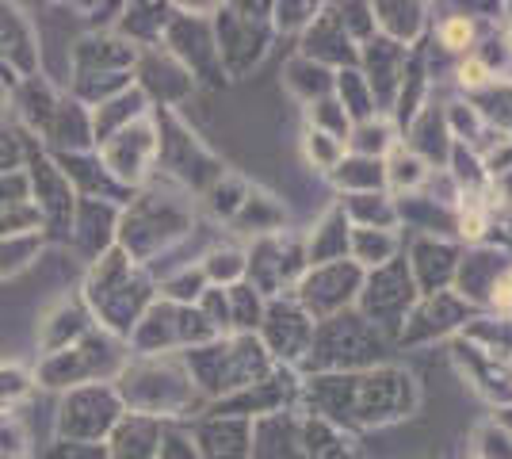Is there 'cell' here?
<instances>
[{
    "label": "cell",
    "mask_w": 512,
    "mask_h": 459,
    "mask_svg": "<svg viewBox=\"0 0 512 459\" xmlns=\"http://www.w3.org/2000/svg\"><path fill=\"white\" fill-rule=\"evenodd\" d=\"M115 417V398L107 391H77L62 406V433L69 437H100Z\"/></svg>",
    "instance_id": "1"
},
{
    "label": "cell",
    "mask_w": 512,
    "mask_h": 459,
    "mask_svg": "<svg viewBox=\"0 0 512 459\" xmlns=\"http://www.w3.org/2000/svg\"><path fill=\"white\" fill-rule=\"evenodd\" d=\"M35 184L43 188V207L54 222H69V211H73V196H69V180H65L54 165L46 161H35Z\"/></svg>",
    "instance_id": "2"
},
{
    "label": "cell",
    "mask_w": 512,
    "mask_h": 459,
    "mask_svg": "<svg viewBox=\"0 0 512 459\" xmlns=\"http://www.w3.org/2000/svg\"><path fill=\"white\" fill-rule=\"evenodd\" d=\"M142 425H123V433L115 437V459H146L150 456V444L138 440Z\"/></svg>",
    "instance_id": "3"
},
{
    "label": "cell",
    "mask_w": 512,
    "mask_h": 459,
    "mask_svg": "<svg viewBox=\"0 0 512 459\" xmlns=\"http://www.w3.org/2000/svg\"><path fill=\"white\" fill-rule=\"evenodd\" d=\"M444 46H451V50H459V46H467L470 43V23L463 20V16H455V20L444 23Z\"/></svg>",
    "instance_id": "4"
},
{
    "label": "cell",
    "mask_w": 512,
    "mask_h": 459,
    "mask_svg": "<svg viewBox=\"0 0 512 459\" xmlns=\"http://www.w3.org/2000/svg\"><path fill=\"white\" fill-rule=\"evenodd\" d=\"M27 391V375L20 368H0V398H16Z\"/></svg>",
    "instance_id": "5"
},
{
    "label": "cell",
    "mask_w": 512,
    "mask_h": 459,
    "mask_svg": "<svg viewBox=\"0 0 512 459\" xmlns=\"http://www.w3.org/2000/svg\"><path fill=\"white\" fill-rule=\"evenodd\" d=\"M8 448H20V429H16V421L0 414V452H8Z\"/></svg>",
    "instance_id": "6"
},
{
    "label": "cell",
    "mask_w": 512,
    "mask_h": 459,
    "mask_svg": "<svg viewBox=\"0 0 512 459\" xmlns=\"http://www.w3.org/2000/svg\"><path fill=\"white\" fill-rule=\"evenodd\" d=\"M54 459H104L96 448H85V444H62L58 452H54Z\"/></svg>",
    "instance_id": "7"
},
{
    "label": "cell",
    "mask_w": 512,
    "mask_h": 459,
    "mask_svg": "<svg viewBox=\"0 0 512 459\" xmlns=\"http://www.w3.org/2000/svg\"><path fill=\"white\" fill-rule=\"evenodd\" d=\"M459 77H463V85H482L490 77V69L482 66V62H467V66L459 69Z\"/></svg>",
    "instance_id": "8"
},
{
    "label": "cell",
    "mask_w": 512,
    "mask_h": 459,
    "mask_svg": "<svg viewBox=\"0 0 512 459\" xmlns=\"http://www.w3.org/2000/svg\"><path fill=\"white\" fill-rule=\"evenodd\" d=\"M12 161H16V142H12V134H0V173H4Z\"/></svg>",
    "instance_id": "9"
}]
</instances>
